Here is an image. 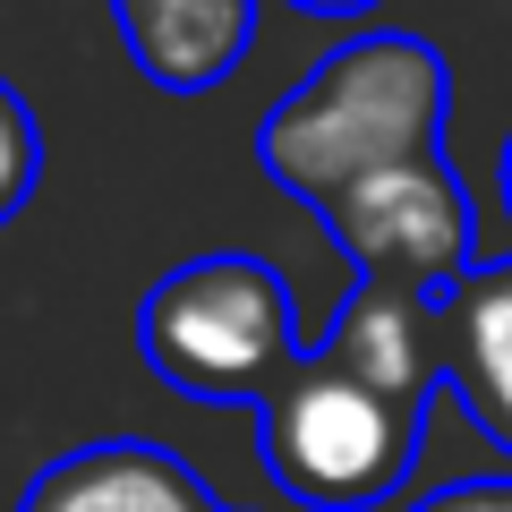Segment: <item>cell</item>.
I'll use <instances>...</instances> for the list:
<instances>
[{
  "label": "cell",
  "mask_w": 512,
  "mask_h": 512,
  "mask_svg": "<svg viewBox=\"0 0 512 512\" xmlns=\"http://www.w3.org/2000/svg\"><path fill=\"white\" fill-rule=\"evenodd\" d=\"M444 103L453 77L419 35H359L265 111L256 154L299 205L325 214L376 171L444 154Z\"/></svg>",
  "instance_id": "cell-1"
},
{
  "label": "cell",
  "mask_w": 512,
  "mask_h": 512,
  "mask_svg": "<svg viewBox=\"0 0 512 512\" xmlns=\"http://www.w3.org/2000/svg\"><path fill=\"white\" fill-rule=\"evenodd\" d=\"M137 342H146L154 376L197 402H274L282 376L308 359L291 282L239 248L171 265L137 308Z\"/></svg>",
  "instance_id": "cell-2"
},
{
  "label": "cell",
  "mask_w": 512,
  "mask_h": 512,
  "mask_svg": "<svg viewBox=\"0 0 512 512\" xmlns=\"http://www.w3.org/2000/svg\"><path fill=\"white\" fill-rule=\"evenodd\" d=\"M419 402H393L342 359L308 350L265 402V470L308 512H376L419 461Z\"/></svg>",
  "instance_id": "cell-3"
},
{
  "label": "cell",
  "mask_w": 512,
  "mask_h": 512,
  "mask_svg": "<svg viewBox=\"0 0 512 512\" xmlns=\"http://www.w3.org/2000/svg\"><path fill=\"white\" fill-rule=\"evenodd\" d=\"M333 248L350 256L359 282H393V291H461V282L487 265V239H478V214L461 197V171L444 154L427 163H393L376 180H359L350 197L325 205Z\"/></svg>",
  "instance_id": "cell-4"
},
{
  "label": "cell",
  "mask_w": 512,
  "mask_h": 512,
  "mask_svg": "<svg viewBox=\"0 0 512 512\" xmlns=\"http://www.w3.org/2000/svg\"><path fill=\"white\" fill-rule=\"evenodd\" d=\"M18 512H222V504L205 495V478L180 453L137 444V436H103V444L60 453L52 470H35Z\"/></svg>",
  "instance_id": "cell-5"
},
{
  "label": "cell",
  "mask_w": 512,
  "mask_h": 512,
  "mask_svg": "<svg viewBox=\"0 0 512 512\" xmlns=\"http://www.w3.org/2000/svg\"><path fill=\"white\" fill-rule=\"evenodd\" d=\"M325 359H342L350 376H367L376 393L393 402H436V376H444V325H436V299L427 291H393V282H350L342 316L325 325Z\"/></svg>",
  "instance_id": "cell-6"
},
{
  "label": "cell",
  "mask_w": 512,
  "mask_h": 512,
  "mask_svg": "<svg viewBox=\"0 0 512 512\" xmlns=\"http://www.w3.org/2000/svg\"><path fill=\"white\" fill-rule=\"evenodd\" d=\"M111 9H120L128 60L163 94L222 86L256 43V0H111Z\"/></svg>",
  "instance_id": "cell-7"
},
{
  "label": "cell",
  "mask_w": 512,
  "mask_h": 512,
  "mask_svg": "<svg viewBox=\"0 0 512 512\" xmlns=\"http://www.w3.org/2000/svg\"><path fill=\"white\" fill-rule=\"evenodd\" d=\"M444 376L487 419V436L512 444V265H478L461 291H444Z\"/></svg>",
  "instance_id": "cell-8"
},
{
  "label": "cell",
  "mask_w": 512,
  "mask_h": 512,
  "mask_svg": "<svg viewBox=\"0 0 512 512\" xmlns=\"http://www.w3.org/2000/svg\"><path fill=\"white\" fill-rule=\"evenodd\" d=\"M35 180H43V128H35V111L18 103V86L0 77V222L35 197Z\"/></svg>",
  "instance_id": "cell-9"
},
{
  "label": "cell",
  "mask_w": 512,
  "mask_h": 512,
  "mask_svg": "<svg viewBox=\"0 0 512 512\" xmlns=\"http://www.w3.org/2000/svg\"><path fill=\"white\" fill-rule=\"evenodd\" d=\"M410 512H512V478H453V487L419 495Z\"/></svg>",
  "instance_id": "cell-10"
},
{
  "label": "cell",
  "mask_w": 512,
  "mask_h": 512,
  "mask_svg": "<svg viewBox=\"0 0 512 512\" xmlns=\"http://www.w3.org/2000/svg\"><path fill=\"white\" fill-rule=\"evenodd\" d=\"M291 9H316V18H359V9H376V0H291Z\"/></svg>",
  "instance_id": "cell-11"
},
{
  "label": "cell",
  "mask_w": 512,
  "mask_h": 512,
  "mask_svg": "<svg viewBox=\"0 0 512 512\" xmlns=\"http://www.w3.org/2000/svg\"><path fill=\"white\" fill-rule=\"evenodd\" d=\"M495 180H504V214H512V137H504V171H495Z\"/></svg>",
  "instance_id": "cell-12"
}]
</instances>
